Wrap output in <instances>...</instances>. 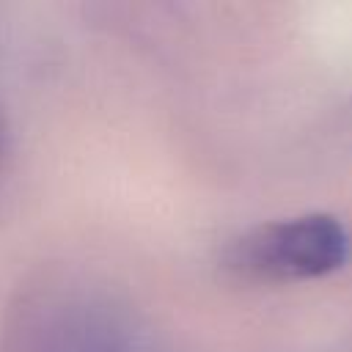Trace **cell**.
<instances>
[{"mask_svg": "<svg viewBox=\"0 0 352 352\" xmlns=\"http://www.w3.org/2000/svg\"><path fill=\"white\" fill-rule=\"evenodd\" d=\"M349 234L330 214H302L261 226L228 250V264L250 278L300 280L336 272L349 258Z\"/></svg>", "mask_w": 352, "mask_h": 352, "instance_id": "cell-1", "label": "cell"}]
</instances>
